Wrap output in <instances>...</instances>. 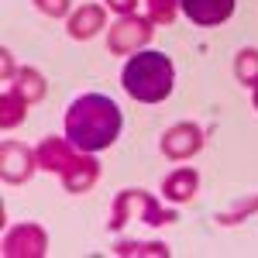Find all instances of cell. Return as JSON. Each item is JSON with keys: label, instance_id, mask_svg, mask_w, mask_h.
<instances>
[{"label": "cell", "instance_id": "obj_1", "mask_svg": "<svg viewBox=\"0 0 258 258\" xmlns=\"http://www.w3.org/2000/svg\"><path fill=\"white\" fill-rule=\"evenodd\" d=\"M120 107L103 93H83L66 110V138L80 152H103L120 138Z\"/></svg>", "mask_w": 258, "mask_h": 258}, {"label": "cell", "instance_id": "obj_2", "mask_svg": "<svg viewBox=\"0 0 258 258\" xmlns=\"http://www.w3.org/2000/svg\"><path fill=\"white\" fill-rule=\"evenodd\" d=\"M120 83L141 103H162V100L172 93V86H176V66H172V59L165 52L141 48L138 55L127 59Z\"/></svg>", "mask_w": 258, "mask_h": 258}, {"label": "cell", "instance_id": "obj_3", "mask_svg": "<svg viewBox=\"0 0 258 258\" xmlns=\"http://www.w3.org/2000/svg\"><path fill=\"white\" fill-rule=\"evenodd\" d=\"M138 217L141 224H152V227H162V224H169V220H179L176 210H165L155 197H148L145 189H124L117 200H114V207H110V231H120L127 220Z\"/></svg>", "mask_w": 258, "mask_h": 258}, {"label": "cell", "instance_id": "obj_4", "mask_svg": "<svg viewBox=\"0 0 258 258\" xmlns=\"http://www.w3.org/2000/svg\"><path fill=\"white\" fill-rule=\"evenodd\" d=\"M155 35L152 28V18H138V14H124L117 18V24L107 31V48L114 55H131V52H141Z\"/></svg>", "mask_w": 258, "mask_h": 258}, {"label": "cell", "instance_id": "obj_5", "mask_svg": "<svg viewBox=\"0 0 258 258\" xmlns=\"http://www.w3.org/2000/svg\"><path fill=\"white\" fill-rule=\"evenodd\" d=\"M4 258H41L48 251V234L38 224H18L4 234Z\"/></svg>", "mask_w": 258, "mask_h": 258}, {"label": "cell", "instance_id": "obj_6", "mask_svg": "<svg viewBox=\"0 0 258 258\" xmlns=\"http://www.w3.org/2000/svg\"><path fill=\"white\" fill-rule=\"evenodd\" d=\"M76 159H80V148H76L69 138H45L38 148H35V162H38V169L55 172V176H66L69 165H73Z\"/></svg>", "mask_w": 258, "mask_h": 258}, {"label": "cell", "instance_id": "obj_7", "mask_svg": "<svg viewBox=\"0 0 258 258\" xmlns=\"http://www.w3.org/2000/svg\"><path fill=\"white\" fill-rule=\"evenodd\" d=\"M35 165H38V162H35V152H31L28 145H21V141H4V148H0V176H4V182H11V186L24 182V179L31 176Z\"/></svg>", "mask_w": 258, "mask_h": 258}, {"label": "cell", "instance_id": "obj_8", "mask_svg": "<svg viewBox=\"0 0 258 258\" xmlns=\"http://www.w3.org/2000/svg\"><path fill=\"white\" fill-rule=\"evenodd\" d=\"M200 148H203V131L197 124H176L162 135V152L165 159L172 162H182V159H193Z\"/></svg>", "mask_w": 258, "mask_h": 258}, {"label": "cell", "instance_id": "obj_9", "mask_svg": "<svg viewBox=\"0 0 258 258\" xmlns=\"http://www.w3.org/2000/svg\"><path fill=\"white\" fill-rule=\"evenodd\" d=\"M179 7L193 24H203V28L224 24L234 14V0H179Z\"/></svg>", "mask_w": 258, "mask_h": 258}, {"label": "cell", "instance_id": "obj_10", "mask_svg": "<svg viewBox=\"0 0 258 258\" xmlns=\"http://www.w3.org/2000/svg\"><path fill=\"white\" fill-rule=\"evenodd\" d=\"M107 28V11L100 7V4H83L80 11H73L69 14V35L76 41H86L93 38V35H100Z\"/></svg>", "mask_w": 258, "mask_h": 258}, {"label": "cell", "instance_id": "obj_11", "mask_svg": "<svg viewBox=\"0 0 258 258\" xmlns=\"http://www.w3.org/2000/svg\"><path fill=\"white\" fill-rule=\"evenodd\" d=\"M97 179H100V162L93 155H80V159L69 165V172L62 176V186L69 193H86Z\"/></svg>", "mask_w": 258, "mask_h": 258}, {"label": "cell", "instance_id": "obj_12", "mask_svg": "<svg viewBox=\"0 0 258 258\" xmlns=\"http://www.w3.org/2000/svg\"><path fill=\"white\" fill-rule=\"evenodd\" d=\"M197 186H200L197 169H176L172 176L162 182V197L169 200V203H186V200H193Z\"/></svg>", "mask_w": 258, "mask_h": 258}, {"label": "cell", "instance_id": "obj_13", "mask_svg": "<svg viewBox=\"0 0 258 258\" xmlns=\"http://www.w3.org/2000/svg\"><path fill=\"white\" fill-rule=\"evenodd\" d=\"M11 90H14V93H21V97L28 100V103H38V100L45 97V80H41L38 69L24 66V69L18 73V80L11 83Z\"/></svg>", "mask_w": 258, "mask_h": 258}, {"label": "cell", "instance_id": "obj_14", "mask_svg": "<svg viewBox=\"0 0 258 258\" xmlns=\"http://www.w3.org/2000/svg\"><path fill=\"white\" fill-rule=\"evenodd\" d=\"M24 107H28V100L14 93V90H7L4 97H0V127L4 131H11V127H18L21 120H24Z\"/></svg>", "mask_w": 258, "mask_h": 258}, {"label": "cell", "instance_id": "obj_15", "mask_svg": "<svg viewBox=\"0 0 258 258\" xmlns=\"http://www.w3.org/2000/svg\"><path fill=\"white\" fill-rule=\"evenodd\" d=\"M234 76L248 86L258 83V48H241L238 52V62H234Z\"/></svg>", "mask_w": 258, "mask_h": 258}, {"label": "cell", "instance_id": "obj_16", "mask_svg": "<svg viewBox=\"0 0 258 258\" xmlns=\"http://www.w3.org/2000/svg\"><path fill=\"white\" fill-rule=\"evenodd\" d=\"M114 255H124V258H131V255H159L165 258L169 255V248L165 244H159V241H152V244H145V241H120L117 248H114Z\"/></svg>", "mask_w": 258, "mask_h": 258}, {"label": "cell", "instance_id": "obj_17", "mask_svg": "<svg viewBox=\"0 0 258 258\" xmlns=\"http://www.w3.org/2000/svg\"><path fill=\"white\" fill-rule=\"evenodd\" d=\"M176 7H179V0H148V18L159 21V24H172Z\"/></svg>", "mask_w": 258, "mask_h": 258}, {"label": "cell", "instance_id": "obj_18", "mask_svg": "<svg viewBox=\"0 0 258 258\" xmlns=\"http://www.w3.org/2000/svg\"><path fill=\"white\" fill-rule=\"evenodd\" d=\"M258 210V197H248L244 203H238L234 210H224V214H217L220 224H241V220L248 217V214H255Z\"/></svg>", "mask_w": 258, "mask_h": 258}, {"label": "cell", "instance_id": "obj_19", "mask_svg": "<svg viewBox=\"0 0 258 258\" xmlns=\"http://www.w3.org/2000/svg\"><path fill=\"white\" fill-rule=\"evenodd\" d=\"M35 7L48 18H66L69 14V0H35Z\"/></svg>", "mask_w": 258, "mask_h": 258}, {"label": "cell", "instance_id": "obj_20", "mask_svg": "<svg viewBox=\"0 0 258 258\" xmlns=\"http://www.w3.org/2000/svg\"><path fill=\"white\" fill-rule=\"evenodd\" d=\"M107 7H110V11H117V18H124V14H135L138 0H107Z\"/></svg>", "mask_w": 258, "mask_h": 258}, {"label": "cell", "instance_id": "obj_21", "mask_svg": "<svg viewBox=\"0 0 258 258\" xmlns=\"http://www.w3.org/2000/svg\"><path fill=\"white\" fill-rule=\"evenodd\" d=\"M0 59H4V80H7V83H14L21 69H14V59H11V52L4 48V52H0Z\"/></svg>", "mask_w": 258, "mask_h": 258}, {"label": "cell", "instance_id": "obj_22", "mask_svg": "<svg viewBox=\"0 0 258 258\" xmlns=\"http://www.w3.org/2000/svg\"><path fill=\"white\" fill-rule=\"evenodd\" d=\"M251 103H255V110H258V83L251 86Z\"/></svg>", "mask_w": 258, "mask_h": 258}]
</instances>
